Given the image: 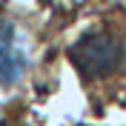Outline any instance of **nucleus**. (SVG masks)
<instances>
[{
	"instance_id": "f257e3e1",
	"label": "nucleus",
	"mask_w": 126,
	"mask_h": 126,
	"mask_svg": "<svg viewBox=\"0 0 126 126\" xmlns=\"http://www.w3.org/2000/svg\"><path fill=\"white\" fill-rule=\"evenodd\" d=\"M72 63L78 66L83 75L89 78H97V75H106L112 72L115 60H118V43L106 34V32H94L80 37L75 46H72Z\"/></svg>"
},
{
	"instance_id": "f03ea898",
	"label": "nucleus",
	"mask_w": 126,
	"mask_h": 126,
	"mask_svg": "<svg viewBox=\"0 0 126 126\" xmlns=\"http://www.w3.org/2000/svg\"><path fill=\"white\" fill-rule=\"evenodd\" d=\"M29 69V52H26L23 34L6 17H0V83L12 86Z\"/></svg>"
},
{
	"instance_id": "7ed1b4c3",
	"label": "nucleus",
	"mask_w": 126,
	"mask_h": 126,
	"mask_svg": "<svg viewBox=\"0 0 126 126\" xmlns=\"http://www.w3.org/2000/svg\"><path fill=\"white\" fill-rule=\"evenodd\" d=\"M123 69H126V43H123Z\"/></svg>"
}]
</instances>
